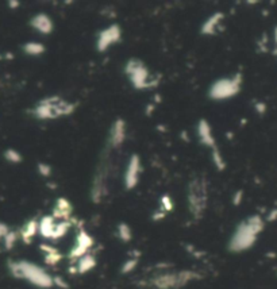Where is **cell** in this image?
I'll return each instance as SVG.
<instances>
[{
  "label": "cell",
  "mask_w": 277,
  "mask_h": 289,
  "mask_svg": "<svg viewBox=\"0 0 277 289\" xmlns=\"http://www.w3.org/2000/svg\"><path fill=\"white\" fill-rule=\"evenodd\" d=\"M265 223L260 215H252L247 219L242 220L238 226L235 227L231 238L228 241L227 249L228 252L244 253L252 249L254 243L257 242L259 235L262 233Z\"/></svg>",
  "instance_id": "1"
},
{
  "label": "cell",
  "mask_w": 277,
  "mask_h": 289,
  "mask_svg": "<svg viewBox=\"0 0 277 289\" xmlns=\"http://www.w3.org/2000/svg\"><path fill=\"white\" fill-rule=\"evenodd\" d=\"M77 103L65 100L58 95L46 96L44 99L37 101V104L30 110L33 118L37 120H54L64 116H69L75 113Z\"/></svg>",
  "instance_id": "2"
},
{
  "label": "cell",
  "mask_w": 277,
  "mask_h": 289,
  "mask_svg": "<svg viewBox=\"0 0 277 289\" xmlns=\"http://www.w3.org/2000/svg\"><path fill=\"white\" fill-rule=\"evenodd\" d=\"M8 272L14 278L26 280L34 287L42 289H49L53 287V277L45 271L44 268L38 266L34 262H29L25 259L20 261H10L7 264Z\"/></svg>",
  "instance_id": "3"
},
{
  "label": "cell",
  "mask_w": 277,
  "mask_h": 289,
  "mask_svg": "<svg viewBox=\"0 0 277 289\" xmlns=\"http://www.w3.org/2000/svg\"><path fill=\"white\" fill-rule=\"evenodd\" d=\"M187 204L192 218L202 219L208 206V181L204 177H195L188 182Z\"/></svg>",
  "instance_id": "4"
},
{
  "label": "cell",
  "mask_w": 277,
  "mask_h": 289,
  "mask_svg": "<svg viewBox=\"0 0 277 289\" xmlns=\"http://www.w3.org/2000/svg\"><path fill=\"white\" fill-rule=\"evenodd\" d=\"M125 75L135 91L154 89L160 84L158 77H153L146 64L139 58H130L125 64Z\"/></svg>",
  "instance_id": "5"
},
{
  "label": "cell",
  "mask_w": 277,
  "mask_h": 289,
  "mask_svg": "<svg viewBox=\"0 0 277 289\" xmlns=\"http://www.w3.org/2000/svg\"><path fill=\"white\" fill-rule=\"evenodd\" d=\"M242 73L238 72L231 77H222L215 80L208 88V99L212 101H223L233 99L242 88Z\"/></svg>",
  "instance_id": "6"
},
{
  "label": "cell",
  "mask_w": 277,
  "mask_h": 289,
  "mask_svg": "<svg viewBox=\"0 0 277 289\" xmlns=\"http://www.w3.org/2000/svg\"><path fill=\"white\" fill-rule=\"evenodd\" d=\"M199 278V274L192 271H183L179 273H163L151 280V285L157 289H179Z\"/></svg>",
  "instance_id": "7"
},
{
  "label": "cell",
  "mask_w": 277,
  "mask_h": 289,
  "mask_svg": "<svg viewBox=\"0 0 277 289\" xmlns=\"http://www.w3.org/2000/svg\"><path fill=\"white\" fill-rule=\"evenodd\" d=\"M120 41H122V29L119 25L114 23L98 32L95 48L98 53H106L111 46L119 44Z\"/></svg>",
  "instance_id": "8"
},
{
  "label": "cell",
  "mask_w": 277,
  "mask_h": 289,
  "mask_svg": "<svg viewBox=\"0 0 277 289\" xmlns=\"http://www.w3.org/2000/svg\"><path fill=\"white\" fill-rule=\"evenodd\" d=\"M142 173V162L138 154H131L126 165L125 176H123V185L126 191H132L139 184Z\"/></svg>",
  "instance_id": "9"
},
{
  "label": "cell",
  "mask_w": 277,
  "mask_h": 289,
  "mask_svg": "<svg viewBox=\"0 0 277 289\" xmlns=\"http://www.w3.org/2000/svg\"><path fill=\"white\" fill-rule=\"evenodd\" d=\"M127 137V126L126 122L122 118H116L114 120L113 125L110 127L108 132L107 144L111 149H119L122 144H125Z\"/></svg>",
  "instance_id": "10"
},
{
  "label": "cell",
  "mask_w": 277,
  "mask_h": 289,
  "mask_svg": "<svg viewBox=\"0 0 277 289\" xmlns=\"http://www.w3.org/2000/svg\"><path fill=\"white\" fill-rule=\"evenodd\" d=\"M94 238L89 235L87 231H79V234L76 235V243L72 247V250L69 252L70 259H80L82 256L88 254L89 249L94 246Z\"/></svg>",
  "instance_id": "11"
},
{
  "label": "cell",
  "mask_w": 277,
  "mask_h": 289,
  "mask_svg": "<svg viewBox=\"0 0 277 289\" xmlns=\"http://www.w3.org/2000/svg\"><path fill=\"white\" fill-rule=\"evenodd\" d=\"M196 135L199 142L203 146L208 147L210 150H214L218 147L216 144V139L214 137V131H212V127L210 125V122L207 119H199L197 125H196Z\"/></svg>",
  "instance_id": "12"
},
{
  "label": "cell",
  "mask_w": 277,
  "mask_h": 289,
  "mask_svg": "<svg viewBox=\"0 0 277 289\" xmlns=\"http://www.w3.org/2000/svg\"><path fill=\"white\" fill-rule=\"evenodd\" d=\"M29 25L33 30H35L41 35H50L54 30V22L50 18V15L46 13H38L33 15Z\"/></svg>",
  "instance_id": "13"
},
{
  "label": "cell",
  "mask_w": 277,
  "mask_h": 289,
  "mask_svg": "<svg viewBox=\"0 0 277 289\" xmlns=\"http://www.w3.org/2000/svg\"><path fill=\"white\" fill-rule=\"evenodd\" d=\"M223 19H225V14L222 11H216V13L211 14L200 26V34L204 35V37H214V35H216Z\"/></svg>",
  "instance_id": "14"
},
{
  "label": "cell",
  "mask_w": 277,
  "mask_h": 289,
  "mask_svg": "<svg viewBox=\"0 0 277 289\" xmlns=\"http://www.w3.org/2000/svg\"><path fill=\"white\" fill-rule=\"evenodd\" d=\"M106 172L104 169H99L96 172L92 182V188H91V199L94 203L99 204L103 199V196L106 193Z\"/></svg>",
  "instance_id": "15"
},
{
  "label": "cell",
  "mask_w": 277,
  "mask_h": 289,
  "mask_svg": "<svg viewBox=\"0 0 277 289\" xmlns=\"http://www.w3.org/2000/svg\"><path fill=\"white\" fill-rule=\"evenodd\" d=\"M73 214V206L66 197H58L56 200V204L53 207V212L51 216L54 219L61 220H69L70 216Z\"/></svg>",
  "instance_id": "16"
},
{
  "label": "cell",
  "mask_w": 277,
  "mask_h": 289,
  "mask_svg": "<svg viewBox=\"0 0 277 289\" xmlns=\"http://www.w3.org/2000/svg\"><path fill=\"white\" fill-rule=\"evenodd\" d=\"M56 227V219L51 215H45L38 220V234L45 239H51Z\"/></svg>",
  "instance_id": "17"
},
{
  "label": "cell",
  "mask_w": 277,
  "mask_h": 289,
  "mask_svg": "<svg viewBox=\"0 0 277 289\" xmlns=\"http://www.w3.org/2000/svg\"><path fill=\"white\" fill-rule=\"evenodd\" d=\"M19 233V239H22L26 245H29L33 241V238L38 234V220L32 219L29 222H26L23 227L18 231Z\"/></svg>",
  "instance_id": "18"
},
{
  "label": "cell",
  "mask_w": 277,
  "mask_h": 289,
  "mask_svg": "<svg viewBox=\"0 0 277 289\" xmlns=\"http://www.w3.org/2000/svg\"><path fill=\"white\" fill-rule=\"evenodd\" d=\"M96 266V258L92 254H85L82 256L80 259H77V265H76V271L79 274H85L94 269Z\"/></svg>",
  "instance_id": "19"
},
{
  "label": "cell",
  "mask_w": 277,
  "mask_h": 289,
  "mask_svg": "<svg viewBox=\"0 0 277 289\" xmlns=\"http://www.w3.org/2000/svg\"><path fill=\"white\" fill-rule=\"evenodd\" d=\"M41 250L45 253V262L48 265H57L63 259V254L50 245H41Z\"/></svg>",
  "instance_id": "20"
},
{
  "label": "cell",
  "mask_w": 277,
  "mask_h": 289,
  "mask_svg": "<svg viewBox=\"0 0 277 289\" xmlns=\"http://www.w3.org/2000/svg\"><path fill=\"white\" fill-rule=\"evenodd\" d=\"M22 50H23V53H25L26 56L39 57L42 56L45 51H46V48H45V45L41 44V42L30 41V42H26V44L22 46Z\"/></svg>",
  "instance_id": "21"
},
{
  "label": "cell",
  "mask_w": 277,
  "mask_h": 289,
  "mask_svg": "<svg viewBox=\"0 0 277 289\" xmlns=\"http://www.w3.org/2000/svg\"><path fill=\"white\" fill-rule=\"evenodd\" d=\"M70 228V222L69 220H61L56 223V227H54V231H53V235H51V239L53 241H57V239L63 238L65 237Z\"/></svg>",
  "instance_id": "22"
},
{
  "label": "cell",
  "mask_w": 277,
  "mask_h": 289,
  "mask_svg": "<svg viewBox=\"0 0 277 289\" xmlns=\"http://www.w3.org/2000/svg\"><path fill=\"white\" fill-rule=\"evenodd\" d=\"M116 234H118V238L122 242H130L132 238L131 228L125 222H120L119 225H118V227H116Z\"/></svg>",
  "instance_id": "23"
},
{
  "label": "cell",
  "mask_w": 277,
  "mask_h": 289,
  "mask_svg": "<svg viewBox=\"0 0 277 289\" xmlns=\"http://www.w3.org/2000/svg\"><path fill=\"white\" fill-rule=\"evenodd\" d=\"M3 157L6 160L7 162L13 163V165H18L23 161V157H22V154L19 153L16 149H14V147H8L4 150L3 153Z\"/></svg>",
  "instance_id": "24"
},
{
  "label": "cell",
  "mask_w": 277,
  "mask_h": 289,
  "mask_svg": "<svg viewBox=\"0 0 277 289\" xmlns=\"http://www.w3.org/2000/svg\"><path fill=\"white\" fill-rule=\"evenodd\" d=\"M211 160L214 162L215 168L219 170V172L226 169V161H225V158H223L221 150L218 147L214 149V150H211Z\"/></svg>",
  "instance_id": "25"
},
{
  "label": "cell",
  "mask_w": 277,
  "mask_h": 289,
  "mask_svg": "<svg viewBox=\"0 0 277 289\" xmlns=\"http://www.w3.org/2000/svg\"><path fill=\"white\" fill-rule=\"evenodd\" d=\"M18 239H19L18 231H13V230H10V233L7 234L6 237H4V239H3V246H4V249H6V250H11V249H14V246L16 245Z\"/></svg>",
  "instance_id": "26"
},
{
  "label": "cell",
  "mask_w": 277,
  "mask_h": 289,
  "mask_svg": "<svg viewBox=\"0 0 277 289\" xmlns=\"http://www.w3.org/2000/svg\"><path fill=\"white\" fill-rule=\"evenodd\" d=\"M160 204H161V209L164 211L165 214H166V212H170V211H173V208H175L173 200H172V197H170L169 195L161 196V199H160Z\"/></svg>",
  "instance_id": "27"
},
{
  "label": "cell",
  "mask_w": 277,
  "mask_h": 289,
  "mask_svg": "<svg viewBox=\"0 0 277 289\" xmlns=\"http://www.w3.org/2000/svg\"><path fill=\"white\" fill-rule=\"evenodd\" d=\"M37 170H38V175H41L45 178H49L51 176V173H53V168H51L49 163L46 162H39L37 165Z\"/></svg>",
  "instance_id": "28"
},
{
  "label": "cell",
  "mask_w": 277,
  "mask_h": 289,
  "mask_svg": "<svg viewBox=\"0 0 277 289\" xmlns=\"http://www.w3.org/2000/svg\"><path fill=\"white\" fill-rule=\"evenodd\" d=\"M138 264V259L137 258H131V259H127L125 264L122 265V269L120 272L123 273V274H126V273H130L135 269V266Z\"/></svg>",
  "instance_id": "29"
},
{
  "label": "cell",
  "mask_w": 277,
  "mask_h": 289,
  "mask_svg": "<svg viewBox=\"0 0 277 289\" xmlns=\"http://www.w3.org/2000/svg\"><path fill=\"white\" fill-rule=\"evenodd\" d=\"M8 233H10V227L7 226L4 222H0V241L1 242H3V239Z\"/></svg>",
  "instance_id": "30"
},
{
  "label": "cell",
  "mask_w": 277,
  "mask_h": 289,
  "mask_svg": "<svg viewBox=\"0 0 277 289\" xmlns=\"http://www.w3.org/2000/svg\"><path fill=\"white\" fill-rule=\"evenodd\" d=\"M53 285H56V287H60V288L66 289L68 288V284L64 281L61 277H53Z\"/></svg>",
  "instance_id": "31"
},
{
  "label": "cell",
  "mask_w": 277,
  "mask_h": 289,
  "mask_svg": "<svg viewBox=\"0 0 277 289\" xmlns=\"http://www.w3.org/2000/svg\"><path fill=\"white\" fill-rule=\"evenodd\" d=\"M242 197H244V191H242V189L237 191V192H235V195H234V197H233L234 206H240L241 201H242Z\"/></svg>",
  "instance_id": "32"
},
{
  "label": "cell",
  "mask_w": 277,
  "mask_h": 289,
  "mask_svg": "<svg viewBox=\"0 0 277 289\" xmlns=\"http://www.w3.org/2000/svg\"><path fill=\"white\" fill-rule=\"evenodd\" d=\"M7 4H8V8H10V10H16V8L20 7V1H19V0H8Z\"/></svg>",
  "instance_id": "33"
},
{
  "label": "cell",
  "mask_w": 277,
  "mask_h": 289,
  "mask_svg": "<svg viewBox=\"0 0 277 289\" xmlns=\"http://www.w3.org/2000/svg\"><path fill=\"white\" fill-rule=\"evenodd\" d=\"M266 220H268V222H275V220H277V208L276 209H272L271 212H269V215H268Z\"/></svg>",
  "instance_id": "34"
},
{
  "label": "cell",
  "mask_w": 277,
  "mask_h": 289,
  "mask_svg": "<svg viewBox=\"0 0 277 289\" xmlns=\"http://www.w3.org/2000/svg\"><path fill=\"white\" fill-rule=\"evenodd\" d=\"M256 110H257L260 113H264L265 110H266V106H265L264 103H257V104H256Z\"/></svg>",
  "instance_id": "35"
},
{
  "label": "cell",
  "mask_w": 277,
  "mask_h": 289,
  "mask_svg": "<svg viewBox=\"0 0 277 289\" xmlns=\"http://www.w3.org/2000/svg\"><path fill=\"white\" fill-rule=\"evenodd\" d=\"M273 37H275V42H276V45H277V26L275 27V32H273Z\"/></svg>",
  "instance_id": "36"
},
{
  "label": "cell",
  "mask_w": 277,
  "mask_h": 289,
  "mask_svg": "<svg viewBox=\"0 0 277 289\" xmlns=\"http://www.w3.org/2000/svg\"><path fill=\"white\" fill-rule=\"evenodd\" d=\"M1 60H4V56H3V54H0V61H1Z\"/></svg>",
  "instance_id": "37"
},
{
  "label": "cell",
  "mask_w": 277,
  "mask_h": 289,
  "mask_svg": "<svg viewBox=\"0 0 277 289\" xmlns=\"http://www.w3.org/2000/svg\"><path fill=\"white\" fill-rule=\"evenodd\" d=\"M276 54H277V51H276Z\"/></svg>",
  "instance_id": "38"
}]
</instances>
